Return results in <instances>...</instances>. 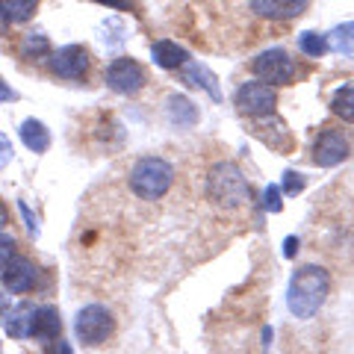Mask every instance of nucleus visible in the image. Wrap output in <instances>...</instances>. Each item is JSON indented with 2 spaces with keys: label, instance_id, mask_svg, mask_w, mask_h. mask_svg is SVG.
Here are the masks:
<instances>
[{
  "label": "nucleus",
  "instance_id": "nucleus-1",
  "mask_svg": "<svg viewBox=\"0 0 354 354\" xmlns=\"http://www.w3.org/2000/svg\"><path fill=\"white\" fill-rule=\"evenodd\" d=\"M330 292V274L322 266L307 263L301 269H295L290 278V290H286V307L295 319H313L322 310L325 298Z\"/></svg>",
  "mask_w": 354,
  "mask_h": 354
},
{
  "label": "nucleus",
  "instance_id": "nucleus-2",
  "mask_svg": "<svg viewBox=\"0 0 354 354\" xmlns=\"http://www.w3.org/2000/svg\"><path fill=\"white\" fill-rule=\"evenodd\" d=\"M127 186L139 201H162L174 186V165L162 157H142L133 162Z\"/></svg>",
  "mask_w": 354,
  "mask_h": 354
},
{
  "label": "nucleus",
  "instance_id": "nucleus-3",
  "mask_svg": "<svg viewBox=\"0 0 354 354\" xmlns=\"http://www.w3.org/2000/svg\"><path fill=\"white\" fill-rule=\"evenodd\" d=\"M207 198L221 209H239L251 201V186L234 162H216L207 174Z\"/></svg>",
  "mask_w": 354,
  "mask_h": 354
},
{
  "label": "nucleus",
  "instance_id": "nucleus-4",
  "mask_svg": "<svg viewBox=\"0 0 354 354\" xmlns=\"http://www.w3.org/2000/svg\"><path fill=\"white\" fill-rule=\"evenodd\" d=\"M74 334L88 348L104 346V342L115 334L113 310L104 307V304H86L80 313H77V319H74Z\"/></svg>",
  "mask_w": 354,
  "mask_h": 354
},
{
  "label": "nucleus",
  "instance_id": "nucleus-5",
  "mask_svg": "<svg viewBox=\"0 0 354 354\" xmlns=\"http://www.w3.org/2000/svg\"><path fill=\"white\" fill-rule=\"evenodd\" d=\"M234 104L239 109V115L248 118H263V115H274V106H278V92L274 86L263 83V80H248L236 88Z\"/></svg>",
  "mask_w": 354,
  "mask_h": 354
},
{
  "label": "nucleus",
  "instance_id": "nucleus-6",
  "mask_svg": "<svg viewBox=\"0 0 354 354\" xmlns=\"http://www.w3.org/2000/svg\"><path fill=\"white\" fill-rule=\"evenodd\" d=\"M104 83L113 88L115 95H136V92L145 88L148 77H145V68H142L133 57H115L113 62L106 65Z\"/></svg>",
  "mask_w": 354,
  "mask_h": 354
},
{
  "label": "nucleus",
  "instance_id": "nucleus-7",
  "mask_svg": "<svg viewBox=\"0 0 354 354\" xmlns=\"http://www.w3.org/2000/svg\"><path fill=\"white\" fill-rule=\"evenodd\" d=\"M251 71L269 86H290L295 80V59L286 50L272 48V50H263L251 62Z\"/></svg>",
  "mask_w": 354,
  "mask_h": 354
},
{
  "label": "nucleus",
  "instance_id": "nucleus-8",
  "mask_svg": "<svg viewBox=\"0 0 354 354\" xmlns=\"http://www.w3.org/2000/svg\"><path fill=\"white\" fill-rule=\"evenodd\" d=\"M88 50L83 48V44H65V48L53 50L48 57V68L53 77H59V80H86L88 74Z\"/></svg>",
  "mask_w": 354,
  "mask_h": 354
},
{
  "label": "nucleus",
  "instance_id": "nucleus-9",
  "mask_svg": "<svg viewBox=\"0 0 354 354\" xmlns=\"http://www.w3.org/2000/svg\"><path fill=\"white\" fill-rule=\"evenodd\" d=\"M348 157V139L337 127H325L313 142V162L319 169H334Z\"/></svg>",
  "mask_w": 354,
  "mask_h": 354
},
{
  "label": "nucleus",
  "instance_id": "nucleus-10",
  "mask_svg": "<svg viewBox=\"0 0 354 354\" xmlns=\"http://www.w3.org/2000/svg\"><path fill=\"white\" fill-rule=\"evenodd\" d=\"M39 266L27 260V257H12L9 266L0 272V281H3L6 292L12 295H24V292H32L39 286Z\"/></svg>",
  "mask_w": 354,
  "mask_h": 354
},
{
  "label": "nucleus",
  "instance_id": "nucleus-11",
  "mask_svg": "<svg viewBox=\"0 0 354 354\" xmlns=\"http://www.w3.org/2000/svg\"><path fill=\"white\" fill-rule=\"evenodd\" d=\"M310 0H251V12L266 21H292L307 12Z\"/></svg>",
  "mask_w": 354,
  "mask_h": 354
},
{
  "label": "nucleus",
  "instance_id": "nucleus-12",
  "mask_svg": "<svg viewBox=\"0 0 354 354\" xmlns=\"http://www.w3.org/2000/svg\"><path fill=\"white\" fill-rule=\"evenodd\" d=\"M62 337V316L53 304H41L36 307L32 313V334L30 339H41V342H50V339H59Z\"/></svg>",
  "mask_w": 354,
  "mask_h": 354
},
{
  "label": "nucleus",
  "instance_id": "nucleus-13",
  "mask_svg": "<svg viewBox=\"0 0 354 354\" xmlns=\"http://www.w3.org/2000/svg\"><path fill=\"white\" fill-rule=\"evenodd\" d=\"M151 59H153V65H160L165 71H177L189 62V50L171 39H160L151 44Z\"/></svg>",
  "mask_w": 354,
  "mask_h": 354
},
{
  "label": "nucleus",
  "instance_id": "nucleus-14",
  "mask_svg": "<svg viewBox=\"0 0 354 354\" xmlns=\"http://www.w3.org/2000/svg\"><path fill=\"white\" fill-rule=\"evenodd\" d=\"M32 313H36V304H30V301L12 304L9 316L3 319V330L12 339H30V334H32Z\"/></svg>",
  "mask_w": 354,
  "mask_h": 354
},
{
  "label": "nucleus",
  "instance_id": "nucleus-15",
  "mask_svg": "<svg viewBox=\"0 0 354 354\" xmlns=\"http://www.w3.org/2000/svg\"><path fill=\"white\" fill-rule=\"evenodd\" d=\"M18 136H21V142H24L32 153H44L50 148V130L39 118H24V121H21Z\"/></svg>",
  "mask_w": 354,
  "mask_h": 354
},
{
  "label": "nucleus",
  "instance_id": "nucleus-16",
  "mask_svg": "<svg viewBox=\"0 0 354 354\" xmlns=\"http://www.w3.org/2000/svg\"><path fill=\"white\" fill-rule=\"evenodd\" d=\"M183 80L195 86V88H204V92L213 97V101H221V88H218V80H216V74L207 68V65L201 62H186L183 65Z\"/></svg>",
  "mask_w": 354,
  "mask_h": 354
},
{
  "label": "nucleus",
  "instance_id": "nucleus-17",
  "mask_svg": "<svg viewBox=\"0 0 354 354\" xmlns=\"http://www.w3.org/2000/svg\"><path fill=\"white\" fill-rule=\"evenodd\" d=\"M165 113H169V121L177 124V127H192L198 121V106L186 95H169V101H165Z\"/></svg>",
  "mask_w": 354,
  "mask_h": 354
},
{
  "label": "nucleus",
  "instance_id": "nucleus-18",
  "mask_svg": "<svg viewBox=\"0 0 354 354\" xmlns=\"http://www.w3.org/2000/svg\"><path fill=\"white\" fill-rule=\"evenodd\" d=\"M53 53L50 48V39L44 32H27L21 36V44H18V57L27 59V62H39V59H48Z\"/></svg>",
  "mask_w": 354,
  "mask_h": 354
},
{
  "label": "nucleus",
  "instance_id": "nucleus-19",
  "mask_svg": "<svg viewBox=\"0 0 354 354\" xmlns=\"http://www.w3.org/2000/svg\"><path fill=\"white\" fill-rule=\"evenodd\" d=\"M39 0H0V18L6 24H27L36 15Z\"/></svg>",
  "mask_w": 354,
  "mask_h": 354
},
{
  "label": "nucleus",
  "instance_id": "nucleus-20",
  "mask_svg": "<svg viewBox=\"0 0 354 354\" xmlns=\"http://www.w3.org/2000/svg\"><path fill=\"white\" fill-rule=\"evenodd\" d=\"M330 113L342 121H348V124H354V83L339 86L334 92V97H330Z\"/></svg>",
  "mask_w": 354,
  "mask_h": 354
},
{
  "label": "nucleus",
  "instance_id": "nucleus-21",
  "mask_svg": "<svg viewBox=\"0 0 354 354\" xmlns=\"http://www.w3.org/2000/svg\"><path fill=\"white\" fill-rule=\"evenodd\" d=\"M325 39H328V50L351 57V53H354V21H346V24L334 27Z\"/></svg>",
  "mask_w": 354,
  "mask_h": 354
},
{
  "label": "nucleus",
  "instance_id": "nucleus-22",
  "mask_svg": "<svg viewBox=\"0 0 354 354\" xmlns=\"http://www.w3.org/2000/svg\"><path fill=\"white\" fill-rule=\"evenodd\" d=\"M298 48H301V53H307V57H325L328 53V39L322 36V32H313V30H304L301 36H298Z\"/></svg>",
  "mask_w": 354,
  "mask_h": 354
},
{
  "label": "nucleus",
  "instance_id": "nucleus-23",
  "mask_svg": "<svg viewBox=\"0 0 354 354\" xmlns=\"http://www.w3.org/2000/svg\"><path fill=\"white\" fill-rule=\"evenodd\" d=\"M304 186H307V180H304L301 171H292V169L283 171V189L281 192H286V195H301Z\"/></svg>",
  "mask_w": 354,
  "mask_h": 354
},
{
  "label": "nucleus",
  "instance_id": "nucleus-24",
  "mask_svg": "<svg viewBox=\"0 0 354 354\" xmlns=\"http://www.w3.org/2000/svg\"><path fill=\"white\" fill-rule=\"evenodd\" d=\"M18 257V245H15V236L9 234H0V272L9 266V260Z\"/></svg>",
  "mask_w": 354,
  "mask_h": 354
},
{
  "label": "nucleus",
  "instance_id": "nucleus-25",
  "mask_svg": "<svg viewBox=\"0 0 354 354\" xmlns=\"http://www.w3.org/2000/svg\"><path fill=\"white\" fill-rule=\"evenodd\" d=\"M263 207L269 209V213H281V209H283V201H281V186H269V189L263 192Z\"/></svg>",
  "mask_w": 354,
  "mask_h": 354
},
{
  "label": "nucleus",
  "instance_id": "nucleus-26",
  "mask_svg": "<svg viewBox=\"0 0 354 354\" xmlns=\"http://www.w3.org/2000/svg\"><path fill=\"white\" fill-rule=\"evenodd\" d=\"M18 213H21V218H24V225H27V230L32 236H39L41 234V227H39V218L32 216V209L27 207V201H18Z\"/></svg>",
  "mask_w": 354,
  "mask_h": 354
},
{
  "label": "nucleus",
  "instance_id": "nucleus-27",
  "mask_svg": "<svg viewBox=\"0 0 354 354\" xmlns=\"http://www.w3.org/2000/svg\"><path fill=\"white\" fill-rule=\"evenodd\" d=\"M15 160V148H12V139L6 133H0V169H6L9 162Z\"/></svg>",
  "mask_w": 354,
  "mask_h": 354
},
{
  "label": "nucleus",
  "instance_id": "nucleus-28",
  "mask_svg": "<svg viewBox=\"0 0 354 354\" xmlns=\"http://www.w3.org/2000/svg\"><path fill=\"white\" fill-rule=\"evenodd\" d=\"M44 354H74V348H71V342H65V339L59 337V339L44 342Z\"/></svg>",
  "mask_w": 354,
  "mask_h": 354
},
{
  "label": "nucleus",
  "instance_id": "nucleus-29",
  "mask_svg": "<svg viewBox=\"0 0 354 354\" xmlns=\"http://www.w3.org/2000/svg\"><path fill=\"white\" fill-rule=\"evenodd\" d=\"M95 3H101L106 9H118V12H133V9H136L133 0H95Z\"/></svg>",
  "mask_w": 354,
  "mask_h": 354
},
{
  "label": "nucleus",
  "instance_id": "nucleus-30",
  "mask_svg": "<svg viewBox=\"0 0 354 354\" xmlns=\"http://www.w3.org/2000/svg\"><path fill=\"white\" fill-rule=\"evenodd\" d=\"M15 101H18V92L3 80V74H0V104H15Z\"/></svg>",
  "mask_w": 354,
  "mask_h": 354
},
{
  "label": "nucleus",
  "instance_id": "nucleus-31",
  "mask_svg": "<svg viewBox=\"0 0 354 354\" xmlns=\"http://www.w3.org/2000/svg\"><path fill=\"white\" fill-rule=\"evenodd\" d=\"M9 310H12V298L6 292H0V325H3V319L9 316Z\"/></svg>",
  "mask_w": 354,
  "mask_h": 354
},
{
  "label": "nucleus",
  "instance_id": "nucleus-32",
  "mask_svg": "<svg viewBox=\"0 0 354 354\" xmlns=\"http://www.w3.org/2000/svg\"><path fill=\"white\" fill-rule=\"evenodd\" d=\"M295 254H298V239L290 236V239L283 242V257H295Z\"/></svg>",
  "mask_w": 354,
  "mask_h": 354
},
{
  "label": "nucleus",
  "instance_id": "nucleus-33",
  "mask_svg": "<svg viewBox=\"0 0 354 354\" xmlns=\"http://www.w3.org/2000/svg\"><path fill=\"white\" fill-rule=\"evenodd\" d=\"M9 225V209H6V204L0 201V230H3Z\"/></svg>",
  "mask_w": 354,
  "mask_h": 354
},
{
  "label": "nucleus",
  "instance_id": "nucleus-34",
  "mask_svg": "<svg viewBox=\"0 0 354 354\" xmlns=\"http://www.w3.org/2000/svg\"><path fill=\"white\" fill-rule=\"evenodd\" d=\"M3 32H6V21L0 18V36H3Z\"/></svg>",
  "mask_w": 354,
  "mask_h": 354
},
{
  "label": "nucleus",
  "instance_id": "nucleus-35",
  "mask_svg": "<svg viewBox=\"0 0 354 354\" xmlns=\"http://www.w3.org/2000/svg\"><path fill=\"white\" fill-rule=\"evenodd\" d=\"M0 354H3V351H0Z\"/></svg>",
  "mask_w": 354,
  "mask_h": 354
}]
</instances>
